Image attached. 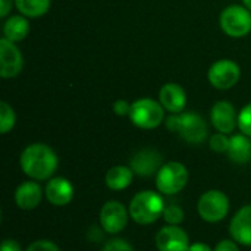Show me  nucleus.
<instances>
[{"mask_svg":"<svg viewBox=\"0 0 251 251\" xmlns=\"http://www.w3.org/2000/svg\"><path fill=\"white\" fill-rule=\"evenodd\" d=\"M19 165L22 172L31 179L47 181L54 175L59 166V157L50 146L34 143L22 150Z\"/></svg>","mask_w":251,"mask_h":251,"instance_id":"f257e3e1","label":"nucleus"},{"mask_svg":"<svg viewBox=\"0 0 251 251\" xmlns=\"http://www.w3.org/2000/svg\"><path fill=\"white\" fill-rule=\"evenodd\" d=\"M165 125L171 132L178 134L190 144H201L209 137V128L204 118L196 112L171 113L165 119Z\"/></svg>","mask_w":251,"mask_h":251,"instance_id":"f03ea898","label":"nucleus"},{"mask_svg":"<svg viewBox=\"0 0 251 251\" xmlns=\"http://www.w3.org/2000/svg\"><path fill=\"white\" fill-rule=\"evenodd\" d=\"M162 196L151 190L137 193L129 203V216L138 225H151L162 218L165 210Z\"/></svg>","mask_w":251,"mask_h":251,"instance_id":"7ed1b4c3","label":"nucleus"},{"mask_svg":"<svg viewBox=\"0 0 251 251\" xmlns=\"http://www.w3.org/2000/svg\"><path fill=\"white\" fill-rule=\"evenodd\" d=\"M128 118L134 126L146 131L159 128L166 119L165 107L159 100H153L150 97H141L132 101L131 113Z\"/></svg>","mask_w":251,"mask_h":251,"instance_id":"20e7f679","label":"nucleus"},{"mask_svg":"<svg viewBox=\"0 0 251 251\" xmlns=\"http://www.w3.org/2000/svg\"><path fill=\"white\" fill-rule=\"evenodd\" d=\"M221 29L231 38H244L251 32V10L244 4H229L219 15Z\"/></svg>","mask_w":251,"mask_h":251,"instance_id":"39448f33","label":"nucleus"},{"mask_svg":"<svg viewBox=\"0 0 251 251\" xmlns=\"http://www.w3.org/2000/svg\"><path fill=\"white\" fill-rule=\"evenodd\" d=\"M188 169L181 162L165 163L156 175V187L160 194L174 196L181 193L188 184Z\"/></svg>","mask_w":251,"mask_h":251,"instance_id":"423d86ee","label":"nucleus"},{"mask_svg":"<svg viewBox=\"0 0 251 251\" xmlns=\"http://www.w3.org/2000/svg\"><path fill=\"white\" fill-rule=\"evenodd\" d=\"M197 212L207 224H218L224 221L229 212V199L221 190H209L199 199Z\"/></svg>","mask_w":251,"mask_h":251,"instance_id":"0eeeda50","label":"nucleus"},{"mask_svg":"<svg viewBox=\"0 0 251 251\" xmlns=\"http://www.w3.org/2000/svg\"><path fill=\"white\" fill-rule=\"evenodd\" d=\"M241 78V68L232 59H219L207 71V81L216 90H231Z\"/></svg>","mask_w":251,"mask_h":251,"instance_id":"6e6552de","label":"nucleus"},{"mask_svg":"<svg viewBox=\"0 0 251 251\" xmlns=\"http://www.w3.org/2000/svg\"><path fill=\"white\" fill-rule=\"evenodd\" d=\"M129 218V210L121 201L110 200L100 210V226L106 234L115 235L126 228Z\"/></svg>","mask_w":251,"mask_h":251,"instance_id":"1a4fd4ad","label":"nucleus"},{"mask_svg":"<svg viewBox=\"0 0 251 251\" xmlns=\"http://www.w3.org/2000/svg\"><path fill=\"white\" fill-rule=\"evenodd\" d=\"M24 69V54L16 43L1 37L0 40V76L10 79L18 76Z\"/></svg>","mask_w":251,"mask_h":251,"instance_id":"9d476101","label":"nucleus"},{"mask_svg":"<svg viewBox=\"0 0 251 251\" xmlns=\"http://www.w3.org/2000/svg\"><path fill=\"white\" fill-rule=\"evenodd\" d=\"M163 156L156 149H141L129 160V168L137 176L150 178L163 166Z\"/></svg>","mask_w":251,"mask_h":251,"instance_id":"9b49d317","label":"nucleus"},{"mask_svg":"<svg viewBox=\"0 0 251 251\" xmlns=\"http://www.w3.org/2000/svg\"><path fill=\"white\" fill-rule=\"evenodd\" d=\"M210 121L218 132L229 135L238 128V112L231 101L219 100L210 109Z\"/></svg>","mask_w":251,"mask_h":251,"instance_id":"f8f14e48","label":"nucleus"},{"mask_svg":"<svg viewBox=\"0 0 251 251\" xmlns=\"http://www.w3.org/2000/svg\"><path fill=\"white\" fill-rule=\"evenodd\" d=\"M190 246V237L179 225H166L156 234L159 251H188Z\"/></svg>","mask_w":251,"mask_h":251,"instance_id":"ddd939ff","label":"nucleus"},{"mask_svg":"<svg viewBox=\"0 0 251 251\" xmlns=\"http://www.w3.org/2000/svg\"><path fill=\"white\" fill-rule=\"evenodd\" d=\"M44 194L50 204L63 207L69 204L74 199V185L69 179L63 176L50 178L44 188Z\"/></svg>","mask_w":251,"mask_h":251,"instance_id":"4468645a","label":"nucleus"},{"mask_svg":"<svg viewBox=\"0 0 251 251\" xmlns=\"http://www.w3.org/2000/svg\"><path fill=\"white\" fill-rule=\"evenodd\" d=\"M187 93L176 82H166L160 87L159 101L169 113H182L187 106Z\"/></svg>","mask_w":251,"mask_h":251,"instance_id":"2eb2a0df","label":"nucleus"},{"mask_svg":"<svg viewBox=\"0 0 251 251\" xmlns=\"http://www.w3.org/2000/svg\"><path fill=\"white\" fill-rule=\"evenodd\" d=\"M229 234L241 246L251 247V204L243 206L231 219Z\"/></svg>","mask_w":251,"mask_h":251,"instance_id":"dca6fc26","label":"nucleus"},{"mask_svg":"<svg viewBox=\"0 0 251 251\" xmlns=\"http://www.w3.org/2000/svg\"><path fill=\"white\" fill-rule=\"evenodd\" d=\"M43 199V190L38 182L25 181L15 191V203L22 210H34Z\"/></svg>","mask_w":251,"mask_h":251,"instance_id":"f3484780","label":"nucleus"},{"mask_svg":"<svg viewBox=\"0 0 251 251\" xmlns=\"http://www.w3.org/2000/svg\"><path fill=\"white\" fill-rule=\"evenodd\" d=\"M29 21L26 16L18 13V15H10L6 18L3 24V37L7 38L9 41L19 43L26 38L29 34Z\"/></svg>","mask_w":251,"mask_h":251,"instance_id":"a211bd4d","label":"nucleus"},{"mask_svg":"<svg viewBox=\"0 0 251 251\" xmlns=\"http://www.w3.org/2000/svg\"><path fill=\"white\" fill-rule=\"evenodd\" d=\"M228 157L231 162L238 165H246L251 160V137L241 134H234L231 137Z\"/></svg>","mask_w":251,"mask_h":251,"instance_id":"6ab92c4d","label":"nucleus"},{"mask_svg":"<svg viewBox=\"0 0 251 251\" xmlns=\"http://www.w3.org/2000/svg\"><path fill=\"white\" fill-rule=\"evenodd\" d=\"M134 175L135 174L132 172L129 166L116 165V166H112L106 172L104 182H106V187L110 188L112 191H122L132 184Z\"/></svg>","mask_w":251,"mask_h":251,"instance_id":"aec40b11","label":"nucleus"},{"mask_svg":"<svg viewBox=\"0 0 251 251\" xmlns=\"http://www.w3.org/2000/svg\"><path fill=\"white\" fill-rule=\"evenodd\" d=\"M51 6V0H15L18 12L26 18H41Z\"/></svg>","mask_w":251,"mask_h":251,"instance_id":"412c9836","label":"nucleus"},{"mask_svg":"<svg viewBox=\"0 0 251 251\" xmlns=\"http://www.w3.org/2000/svg\"><path fill=\"white\" fill-rule=\"evenodd\" d=\"M16 125V113L7 101H0V134L10 132Z\"/></svg>","mask_w":251,"mask_h":251,"instance_id":"4be33fe9","label":"nucleus"},{"mask_svg":"<svg viewBox=\"0 0 251 251\" xmlns=\"http://www.w3.org/2000/svg\"><path fill=\"white\" fill-rule=\"evenodd\" d=\"M162 218L168 225H179L184 221V210L176 204H169L165 207Z\"/></svg>","mask_w":251,"mask_h":251,"instance_id":"5701e85b","label":"nucleus"},{"mask_svg":"<svg viewBox=\"0 0 251 251\" xmlns=\"http://www.w3.org/2000/svg\"><path fill=\"white\" fill-rule=\"evenodd\" d=\"M229 143H231V137L222 132H216L209 138V146L215 153H228Z\"/></svg>","mask_w":251,"mask_h":251,"instance_id":"b1692460","label":"nucleus"},{"mask_svg":"<svg viewBox=\"0 0 251 251\" xmlns=\"http://www.w3.org/2000/svg\"><path fill=\"white\" fill-rule=\"evenodd\" d=\"M238 129L244 135L251 137V103L246 104L238 112Z\"/></svg>","mask_w":251,"mask_h":251,"instance_id":"393cba45","label":"nucleus"},{"mask_svg":"<svg viewBox=\"0 0 251 251\" xmlns=\"http://www.w3.org/2000/svg\"><path fill=\"white\" fill-rule=\"evenodd\" d=\"M101 251H134V247L124 238H112L104 243Z\"/></svg>","mask_w":251,"mask_h":251,"instance_id":"a878e982","label":"nucleus"},{"mask_svg":"<svg viewBox=\"0 0 251 251\" xmlns=\"http://www.w3.org/2000/svg\"><path fill=\"white\" fill-rule=\"evenodd\" d=\"M131 106H132V103H129L128 100H125V99H118L116 101H113L112 110H113V113H115L116 116H119V118H126V116H129V113H131Z\"/></svg>","mask_w":251,"mask_h":251,"instance_id":"bb28decb","label":"nucleus"},{"mask_svg":"<svg viewBox=\"0 0 251 251\" xmlns=\"http://www.w3.org/2000/svg\"><path fill=\"white\" fill-rule=\"evenodd\" d=\"M25 251H60L59 247L50 241V240H37L32 244H29V247Z\"/></svg>","mask_w":251,"mask_h":251,"instance_id":"cd10ccee","label":"nucleus"},{"mask_svg":"<svg viewBox=\"0 0 251 251\" xmlns=\"http://www.w3.org/2000/svg\"><path fill=\"white\" fill-rule=\"evenodd\" d=\"M213 251H240V249L238 243H235L234 240H222L216 244Z\"/></svg>","mask_w":251,"mask_h":251,"instance_id":"c85d7f7f","label":"nucleus"},{"mask_svg":"<svg viewBox=\"0 0 251 251\" xmlns=\"http://www.w3.org/2000/svg\"><path fill=\"white\" fill-rule=\"evenodd\" d=\"M0 251H22V247H21V244H19L16 240L6 238V240H3V243H1Z\"/></svg>","mask_w":251,"mask_h":251,"instance_id":"c756f323","label":"nucleus"},{"mask_svg":"<svg viewBox=\"0 0 251 251\" xmlns=\"http://www.w3.org/2000/svg\"><path fill=\"white\" fill-rule=\"evenodd\" d=\"M0 18H7L12 7L15 6V0H0Z\"/></svg>","mask_w":251,"mask_h":251,"instance_id":"7c9ffc66","label":"nucleus"},{"mask_svg":"<svg viewBox=\"0 0 251 251\" xmlns=\"http://www.w3.org/2000/svg\"><path fill=\"white\" fill-rule=\"evenodd\" d=\"M188 251H213V250H212V247H210V246H207V244H204V243H194V244H191V246H190Z\"/></svg>","mask_w":251,"mask_h":251,"instance_id":"2f4dec72","label":"nucleus"},{"mask_svg":"<svg viewBox=\"0 0 251 251\" xmlns=\"http://www.w3.org/2000/svg\"><path fill=\"white\" fill-rule=\"evenodd\" d=\"M243 4H244L249 10H251V0H243Z\"/></svg>","mask_w":251,"mask_h":251,"instance_id":"473e14b6","label":"nucleus"}]
</instances>
